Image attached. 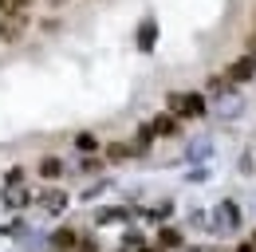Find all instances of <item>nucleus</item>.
Segmentation results:
<instances>
[{
  "instance_id": "1",
  "label": "nucleus",
  "mask_w": 256,
  "mask_h": 252,
  "mask_svg": "<svg viewBox=\"0 0 256 252\" xmlns=\"http://www.w3.org/2000/svg\"><path fill=\"white\" fill-rule=\"evenodd\" d=\"M166 102H170V114H178V118H201L205 114V98L197 91H182V94L174 91Z\"/></svg>"
},
{
  "instance_id": "2",
  "label": "nucleus",
  "mask_w": 256,
  "mask_h": 252,
  "mask_svg": "<svg viewBox=\"0 0 256 252\" xmlns=\"http://www.w3.org/2000/svg\"><path fill=\"white\" fill-rule=\"evenodd\" d=\"M252 75H256V60L252 56H236V60L228 63V79H232V83H248Z\"/></svg>"
},
{
  "instance_id": "3",
  "label": "nucleus",
  "mask_w": 256,
  "mask_h": 252,
  "mask_svg": "<svg viewBox=\"0 0 256 252\" xmlns=\"http://www.w3.org/2000/svg\"><path fill=\"white\" fill-rule=\"evenodd\" d=\"M75 244H79L75 228H56L52 232V252H75Z\"/></svg>"
},
{
  "instance_id": "4",
  "label": "nucleus",
  "mask_w": 256,
  "mask_h": 252,
  "mask_svg": "<svg viewBox=\"0 0 256 252\" xmlns=\"http://www.w3.org/2000/svg\"><path fill=\"white\" fill-rule=\"evenodd\" d=\"M150 126H154V134H162V138H174V134L182 130V126H178V114H158Z\"/></svg>"
},
{
  "instance_id": "5",
  "label": "nucleus",
  "mask_w": 256,
  "mask_h": 252,
  "mask_svg": "<svg viewBox=\"0 0 256 252\" xmlns=\"http://www.w3.org/2000/svg\"><path fill=\"white\" fill-rule=\"evenodd\" d=\"M166 248H182V228H162L158 232V252Z\"/></svg>"
},
{
  "instance_id": "6",
  "label": "nucleus",
  "mask_w": 256,
  "mask_h": 252,
  "mask_svg": "<svg viewBox=\"0 0 256 252\" xmlns=\"http://www.w3.org/2000/svg\"><path fill=\"white\" fill-rule=\"evenodd\" d=\"M40 174H44V178H60V174H64V162H60L56 154H48L44 162H40Z\"/></svg>"
},
{
  "instance_id": "7",
  "label": "nucleus",
  "mask_w": 256,
  "mask_h": 252,
  "mask_svg": "<svg viewBox=\"0 0 256 252\" xmlns=\"http://www.w3.org/2000/svg\"><path fill=\"white\" fill-rule=\"evenodd\" d=\"M130 154H134V150H130L126 142H110V146H106V162H126Z\"/></svg>"
},
{
  "instance_id": "8",
  "label": "nucleus",
  "mask_w": 256,
  "mask_h": 252,
  "mask_svg": "<svg viewBox=\"0 0 256 252\" xmlns=\"http://www.w3.org/2000/svg\"><path fill=\"white\" fill-rule=\"evenodd\" d=\"M217 217H221V228H236V205L224 201L221 209H217Z\"/></svg>"
},
{
  "instance_id": "9",
  "label": "nucleus",
  "mask_w": 256,
  "mask_h": 252,
  "mask_svg": "<svg viewBox=\"0 0 256 252\" xmlns=\"http://www.w3.org/2000/svg\"><path fill=\"white\" fill-rule=\"evenodd\" d=\"M154 142V126H138V150H146Z\"/></svg>"
},
{
  "instance_id": "10",
  "label": "nucleus",
  "mask_w": 256,
  "mask_h": 252,
  "mask_svg": "<svg viewBox=\"0 0 256 252\" xmlns=\"http://www.w3.org/2000/svg\"><path fill=\"white\" fill-rule=\"evenodd\" d=\"M75 146H79V150H95L98 142H95V134H79V138H75Z\"/></svg>"
},
{
  "instance_id": "11",
  "label": "nucleus",
  "mask_w": 256,
  "mask_h": 252,
  "mask_svg": "<svg viewBox=\"0 0 256 252\" xmlns=\"http://www.w3.org/2000/svg\"><path fill=\"white\" fill-rule=\"evenodd\" d=\"M44 205H48V209H60V205H64V193H48Z\"/></svg>"
},
{
  "instance_id": "12",
  "label": "nucleus",
  "mask_w": 256,
  "mask_h": 252,
  "mask_svg": "<svg viewBox=\"0 0 256 252\" xmlns=\"http://www.w3.org/2000/svg\"><path fill=\"white\" fill-rule=\"evenodd\" d=\"M75 252H98V244H95V240H79V244H75Z\"/></svg>"
},
{
  "instance_id": "13",
  "label": "nucleus",
  "mask_w": 256,
  "mask_h": 252,
  "mask_svg": "<svg viewBox=\"0 0 256 252\" xmlns=\"http://www.w3.org/2000/svg\"><path fill=\"white\" fill-rule=\"evenodd\" d=\"M236 252H256V244H252V240H240V244H236Z\"/></svg>"
},
{
  "instance_id": "14",
  "label": "nucleus",
  "mask_w": 256,
  "mask_h": 252,
  "mask_svg": "<svg viewBox=\"0 0 256 252\" xmlns=\"http://www.w3.org/2000/svg\"><path fill=\"white\" fill-rule=\"evenodd\" d=\"M0 12H8V0H0Z\"/></svg>"
},
{
  "instance_id": "15",
  "label": "nucleus",
  "mask_w": 256,
  "mask_h": 252,
  "mask_svg": "<svg viewBox=\"0 0 256 252\" xmlns=\"http://www.w3.org/2000/svg\"><path fill=\"white\" fill-rule=\"evenodd\" d=\"M182 252H205V248H182Z\"/></svg>"
},
{
  "instance_id": "16",
  "label": "nucleus",
  "mask_w": 256,
  "mask_h": 252,
  "mask_svg": "<svg viewBox=\"0 0 256 252\" xmlns=\"http://www.w3.org/2000/svg\"><path fill=\"white\" fill-rule=\"evenodd\" d=\"M16 4H20V8H24V4H32V0H16Z\"/></svg>"
},
{
  "instance_id": "17",
  "label": "nucleus",
  "mask_w": 256,
  "mask_h": 252,
  "mask_svg": "<svg viewBox=\"0 0 256 252\" xmlns=\"http://www.w3.org/2000/svg\"><path fill=\"white\" fill-rule=\"evenodd\" d=\"M142 252H158V248H142Z\"/></svg>"
},
{
  "instance_id": "18",
  "label": "nucleus",
  "mask_w": 256,
  "mask_h": 252,
  "mask_svg": "<svg viewBox=\"0 0 256 252\" xmlns=\"http://www.w3.org/2000/svg\"><path fill=\"white\" fill-rule=\"evenodd\" d=\"M252 244H256V240H252Z\"/></svg>"
}]
</instances>
